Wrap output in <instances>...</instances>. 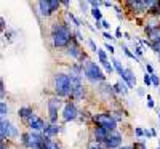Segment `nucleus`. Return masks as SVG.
Here are the masks:
<instances>
[{
    "label": "nucleus",
    "instance_id": "e433bc0d",
    "mask_svg": "<svg viewBox=\"0 0 160 149\" xmlns=\"http://www.w3.org/2000/svg\"><path fill=\"white\" fill-rule=\"evenodd\" d=\"M135 133H136V136H144V130H141V128H136Z\"/></svg>",
    "mask_w": 160,
    "mask_h": 149
},
{
    "label": "nucleus",
    "instance_id": "a211bd4d",
    "mask_svg": "<svg viewBox=\"0 0 160 149\" xmlns=\"http://www.w3.org/2000/svg\"><path fill=\"white\" fill-rule=\"evenodd\" d=\"M42 149H61V147L58 146V143H55V141H51L50 138H47V136H45V143H43Z\"/></svg>",
    "mask_w": 160,
    "mask_h": 149
},
{
    "label": "nucleus",
    "instance_id": "72a5a7b5",
    "mask_svg": "<svg viewBox=\"0 0 160 149\" xmlns=\"http://www.w3.org/2000/svg\"><path fill=\"white\" fill-rule=\"evenodd\" d=\"M88 44H90V47L93 48V51H96V53H98V47H96V44L93 42V40H88Z\"/></svg>",
    "mask_w": 160,
    "mask_h": 149
},
{
    "label": "nucleus",
    "instance_id": "aec40b11",
    "mask_svg": "<svg viewBox=\"0 0 160 149\" xmlns=\"http://www.w3.org/2000/svg\"><path fill=\"white\" fill-rule=\"evenodd\" d=\"M21 143L24 144V146H28V147H31V133H22L21 135Z\"/></svg>",
    "mask_w": 160,
    "mask_h": 149
},
{
    "label": "nucleus",
    "instance_id": "39448f33",
    "mask_svg": "<svg viewBox=\"0 0 160 149\" xmlns=\"http://www.w3.org/2000/svg\"><path fill=\"white\" fill-rule=\"evenodd\" d=\"M69 77H71V85H72V95L71 96L74 100L83 98V87H82V82H80V77H75V75H69Z\"/></svg>",
    "mask_w": 160,
    "mask_h": 149
},
{
    "label": "nucleus",
    "instance_id": "393cba45",
    "mask_svg": "<svg viewBox=\"0 0 160 149\" xmlns=\"http://www.w3.org/2000/svg\"><path fill=\"white\" fill-rule=\"evenodd\" d=\"M50 7H51V13H53L61 7V2H58V0H50Z\"/></svg>",
    "mask_w": 160,
    "mask_h": 149
},
{
    "label": "nucleus",
    "instance_id": "8fccbe9b",
    "mask_svg": "<svg viewBox=\"0 0 160 149\" xmlns=\"http://www.w3.org/2000/svg\"><path fill=\"white\" fill-rule=\"evenodd\" d=\"M158 120H160V112H158Z\"/></svg>",
    "mask_w": 160,
    "mask_h": 149
},
{
    "label": "nucleus",
    "instance_id": "423d86ee",
    "mask_svg": "<svg viewBox=\"0 0 160 149\" xmlns=\"http://www.w3.org/2000/svg\"><path fill=\"white\" fill-rule=\"evenodd\" d=\"M78 116V111L74 103H68L64 104V109H62V120L64 122H71V120H75Z\"/></svg>",
    "mask_w": 160,
    "mask_h": 149
},
{
    "label": "nucleus",
    "instance_id": "f704fd0d",
    "mask_svg": "<svg viewBox=\"0 0 160 149\" xmlns=\"http://www.w3.org/2000/svg\"><path fill=\"white\" fill-rule=\"evenodd\" d=\"M148 106L149 107H154V100H152L151 95H148Z\"/></svg>",
    "mask_w": 160,
    "mask_h": 149
},
{
    "label": "nucleus",
    "instance_id": "2eb2a0df",
    "mask_svg": "<svg viewBox=\"0 0 160 149\" xmlns=\"http://www.w3.org/2000/svg\"><path fill=\"white\" fill-rule=\"evenodd\" d=\"M146 32H148L149 39L152 40L154 44H158V42H160V26H157V28H152V29H146Z\"/></svg>",
    "mask_w": 160,
    "mask_h": 149
},
{
    "label": "nucleus",
    "instance_id": "4c0bfd02",
    "mask_svg": "<svg viewBox=\"0 0 160 149\" xmlns=\"http://www.w3.org/2000/svg\"><path fill=\"white\" fill-rule=\"evenodd\" d=\"M102 37H104L106 40H112V39H114V37H112L109 32H104V34H102Z\"/></svg>",
    "mask_w": 160,
    "mask_h": 149
},
{
    "label": "nucleus",
    "instance_id": "5701e85b",
    "mask_svg": "<svg viewBox=\"0 0 160 149\" xmlns=\"http://www.w3.org/2000/svg\"><path fill=\"white\" fill-rule=\"evenodd\" d=\"M7 114H8V106H7L5 101H2L0 103V116H2V119H5Z\"/></svg>",
    "mask_w": 160,
    "mask_h": 149
},
{
    "label": "nucleus",
    "instance_id": "473e14b6",
    "mask_svg": "<svg viewBox=\"0 0 160 149\" xmlns=\"http://www.w3.org/2000/svg\"><path fill=\"white\" fill-rule=\"evenodd\" d=\"M101 26H102L104 29H109V28H111V24H109V21H106V19H102V21H101Z\"/></svg>",
    "mask_w": 160,
    "mask_h": 149
},
{
    "label": "nucleus",
    "instance_id": "a18cd8bd",
    "mask_svg": "<svg viewBox=\"0 0 160 149\" xmlns=\"http://www.w3.org/2000/svg\"><path fill=\"white\" fill-rule=\"evenodd\" d=\"M75 35H77L78 40H83V37H82V34H80V32H75Z\"/></svg>",
    "mask_w": 160,
    "mask_h": 149
},
{
    "label": "nucleus",
    "instance_id": "ddd939ff",
    "mask_svg": "<svg viewBox=\"0 0 160 149\" xmlns=\"http://www.w3.org/2000/svg\"><path fill=\"white\" fill-rule=\"evenodd\" d=\"M38 10L42 16H50L51 15V7H50V0H40L38 2Z\"/></svg>",
    "mask_w": 160,
    "mask_h": 149
},
{
    "label": "nucleus",
    "instance_id": "f3484780",
    "mask_svg": "<svg viewBox=\"0 0 160 149\" xmlns=\"http://www.w3.org/2000/svg\"><path fill=\"white\" fill-rule=\"evenodd\" d=\"M18 114H19V117H21V119H26V120H29V119L34 116L32 109H31V107H28V106H26V107H21Z\"/></svg>",
    "mask_w": 160,
    "mask_h": 149
},
{
    "label": "nucleus",
    "instance_id": "cd10ccee",
    "mask_svg": "<svg viewBox=\"0 0 160 149\" xmlns=\"http://www.w3.org/2000/svg\"><path fill=\"white\" fill-rule=\"evenodd\" d=\"M88 149H102V147H101V144H99L98 141H91V143L88 144Z\"/></svg>",
    "mask_w": 160,
    "mask_h": 149
},
{
    "label": "nucleus",
    "instance_id": "a878e982",
    "mask_svg": "<svg viewBox=\"0 0 160 149\" xmlns=\"http://www.w3.org/2000/svg\"><path fill=\"white\" fill-rule=\"evenodd\" d=\"M102 67H104V71L108 72V74H111V72H112V69H114V67H112V64H111L109 61H106V63H102Z\"/></svg>",
    "mask_w": 160,
    "mask_h": 149
},
{
    "label": "nucleus",
    "instance_id": "bb28decb",
    "mask_svg": "<svg viewBox=\"0 0 160 149\" xmlns=\"http://www.w3.org/2000/svg\"><path fill=\"white\" fill-rule=\"evenodd\" d=\"M98 56H99V61H101V63H106V61H108V56H106L104 50H98Z\"/></svg>",
    "mask_w": 160,
    "mask_h": 149
},
{
    "label": "nucleus",
    "instance_id": "1a4fd4ad",
    "mask_svg": "<svg viewBox=\"0 0 160 149\" xmlns=\"http://www.w3.org/2000/svg\"><path fill=\"white\" fill-rule=\"evenodd\" d=\"M28 122H29V127H31L34 131H42V130H45V128H47L45 122H43L42 119H40L38 116H35V114H34Z\"/></svg>",
    "mask_w": 160,
    "mask_h": 149
},
{
    "label": "nucleus",
    "instance_id": "58836bf2",
    "mask_svg": "<svg viewBox=\"0 0 160 149\" xmlns=\"http://www.w3.org/2000/svg\"><path fill=\"white\" fill-rule=\"evenodd\" d=\"M106 50H109V53H114V51H115L114 47H112L111 44H106Z\"/></svg>",
    "mask_w": 160,
    "mask_h": 149
},
{
    "label": "nucleus",
    "instance_id": "c03bdc74",
    "mask_svg": "<svg viewBox=\"0 0 160 149\" xmlns=\"http://www.w3.org/2000/svg\"><path fill=\"white\" fill-rule=\"evenodd\" d=\"M118 149H136V147H133V146H122V147H118Z\"/></svg>",
    "mask_w": 160,
    "mask_h": 149
},
{
    "label": "nucleus",
    "instance_id": "6ab92c4d",
    "mask_svg": "<svg viewBox=\"0 0 160 149\" xmlns=\"http://www.w3.org/2000/svg\"><path fill=\"white\" fill-rule=\"evenodd\" d=\"M114 88H115V91H117V93H122V95H125V93L128 91L127 85H125V84H122V82H117V84L114 85Z\"/></svg>",
    "mask_w": 160,
    "mask_h": 149
},
{
    "label": "nucleus",
    "instance_id": "7c9ffc66",
    "mask_svg": "<svg viewBox=\"0 0 160 149\" xmlns=\"http://www.w3.org/2000/svg\"><path fill=\"white\" fill-rule=\"evenodd\" d=\"M151 79H152V85H155V87H158V85H160V80H158V77H157L155 74H152V75H151Z\"/></svg>",
    "mask_w": 160,
    "mask_h": 149
},
{
    "label": "nucleus",
    "instance_id": "f8f14e48",
    "mask_svg": "<svg viewBox=\"0 0 160 149\" xmlns=\"http://www.w3.org/2000/svg\"><path fill=\"white\" fill-rule=\"evenodd\" d=\"M120 77H122V80H125V82H127L128 88H133V87L136 85V77L133 75V72H131L130 69H125L123 75H120Z\"/></svg>",
    "mask_w": 160,
    "mask_h": 149
},
{
    "label": "nucleus",
    "instance_id": "9b49d317",
    "mask_svg": "<svg viewBox=\"0 0 160 149\" xmlns=\"http://www.w3.org/2000/svg\"><path fill=\"white\" fill-rule=\"evenodd\" d=\"M11 127H13V125L10 124L8 120L2 119V124H0V135H2V140L11 136Z\"/></svg>",
    "mask_w": 160,
    "mask_h": 149
},
{
    "label": "nucleus",
    "instance_id": "f257e3e1",
    "mask_svg": "<svg viewBox=\"0 0 160 149\" xmlns=\"http://www.w3.org/2000/svg\"><path fill=\"white\" fill-rule=\"evenodd\" d=\"M72 32L66 24H55L51 29V40H53V45L56 48H64V47H69L71 40H72Z\"/></svg>",
    "mask_w": 160,
    "mask_h": 149
},
{
    "label": "nucleus",
    "instance_id": "79ce46f5",
    "mask_svg": "<svg viewBox=\"0 0 160 149\" xmlns=\"http://www.w3.org/2000/svg\"><path fill=\"white\" fill-rule=\"evenodd\" d=\"M115 37H117V39H120V37H122V29H120V28L115 31Z\"/></svg>",
    "mask_w": 160,
    "mask_h": 149
},
{
    "label": "nucleus",
    "instance_id": "6e6552de",
    "mask_svg": "<svg viewBox=\"0 0 160 149\" xmlns=\"http://www.w3.org/2000/svg\"><path fill=\"white\" fill-rule=\"evenodd\" d=\"M61 100L59 98H51L48 101V112H50V120L55 124L56 119H58V111H59V107H61Z\"/></svg>",
    "mask_w": 160,
    "mask_h": 149
},
{
    "label": "nucleus",
    "instance_id": "a19ab883",
    "mask_svg": "<svg viewBox=\"0 0 160 149\" xmlns=\"http://www.w3.org/2000/svg\"><path fill=\"white\" fill-rule=\"evenodd\" d=\"M146 69H148V72H149L151 75L154 74V69H152V66H151V64H148V66H146Z\"/></svg>",
    "mask_w": 160,
    "mask_h": 149
},
{
    "label": "nucleus",
    "instance_id": "0eeeda50",
    "mask_svg": "<svg viewBox=\"0 0 160 149\" xmlns=\"http://www.w3.org/2000/svg\"><path fill=\"white\" fill-rule=\"evenodd\" d=\"M106 147L108 149H118L120 144H122V135H120L118 131H111L108 140L104 141Z\"/></svg>",
    "mask_w": 160,
    "mask_h": 149
},
{
    "label": "nucleus",
    "instance_id": "20e7f679",
    "mask_svg": "<svg viewBox=\"0 0 160 149\" xmlns=\"http://www.w3.org/2000/svg\"><path fill=\"white\" fill-rule=\"evenodd\" d=\"M93 120H95V124L104 130H108V131H115L117 128V122L114 120V117L111 114H98L93 117Z\"/></svg>",
    "mask_w": 160,
    "mask_h": 149
},
{
    "label": "nucleus",
    "instance_id": "49530a36",
    "mask_svg": "<svg viewBox=\"0 0 160 149\" xmlns=\"http://www.w3.org/2000/svg\"><path fill=\"white\" fill-rule=\"evenodd\" d=\"M0 26H2V29L5 28V19H3V18H2V19H0Z\"/></svg>",
    "mask_w": 160,
    "mask_h": 149
},
{
    "label": "nucleus",
    "instance_id": "f03ea898",
    "mask_svg": "<svg viewBox=\"0 0 160 149\" xmlns=\"http://www.w3.org/2000/svg\"><path fill=\"white\" fill-rule=\"evenodd\" d=\"M55 91L58 96H71L72 95L71 77L66 74H56L55 75Z\"/></svg>",
    "mask_w": 160,
    "mask_h": 149
},
{
    "label": "nucleus",
    "instance_id": "c756f323",
    "mask_svg": "<svg viewBox=\"0 0 160 149\" xmlns=\"http://www.w3.org/2000/svg\"><path fill=\"white\" fill-rule=\"evenodd\" d=\"M68 18H69V19H71V21H72L75 26H80V21H78V19H77V18L72 15V13H68Z\"/></svg>",
    "mask_w": 160,
    "mask_h": 149
},
{
    "label": "nucleus",
    "instance_id": "4468645a",
    "mask_svg": "<svg viewBox=\"0 0 160 149\" xmlns=\"http://www.w3.org/2000/svg\"><path fill=\"white\" fill-rule=\"evenodd\" d=\"M109 133H111V131L104 130V128H101V127H96V128H95V138H96L98 143H104L106 140H108Z\"/></svg>",
    "mask_w": 160,
    "mask_h": 149
},
{
    "label": "nucleus",
    "instance_id": "c85d7f7f",
    "mask_svg": "<svg viewBox=\"0 0 160 149\" xmlns=\"http://www.w3.org/2000/svg\"><path fill=\"white\" fill-rule=\"evenodd\" d=\"M144 85H148V87H151V85H152L151 74H146V75H144Z\"/></svg>",
    "mask_w": 160,
    "mask_h": 149
},
{
    "label": "nucleus",
    "instance_id": "9d476101",
    "mask_svg": "<svg viewBox=\"0 0 160 149\" xmlns=\"http://www.w3.org/2000/svg\"><path fill=\"white\" fill-rule=\"evenodd\" d=\"M68 55H71L72 58H82V56H83V55H82V50H80V45L75 42L74 37H72L71 44H69V47H68Z\"/></svg>",
    "mask_w": 160,
    "mask_h": 149
},
{
    "label": "nucleus",
    "instance_id": "dca6fc26",
    "mask_svg": "<svg viewBox=\"0 0 160 149\" xmlns=\"http://www.w3.org/2000/svg\"><path fill=\"white\" fill-rule=\"evenodd\" d=\"M59 130H61V128H59L58 125L51 124V125H47V128L43 130V133H45V136H47V138H51V136H55V135H58Z\"/></svg>",
    "mask_w": 160,
    "mask_h": 149
},
{
    "label": "nucleus",
    "instance_id": "2f4dec72",
    "mask_svg": "<svg viewBox=\"0 0 160 149\" xmlns=\"http://www.w3.org/2000/svg\"><path fill=\"white\" fill-rule=\"evenodd\" d=\"M111 116L114 117V120H115V122H117V120H120V119L123 117V114H122V112H112Z\"/></svg>",
    "mask_w": 160,
    "mask_h": 149
},
{
    "label": "nucleus",
    "instance_id": "3c124183",
    "mask_svg": "<svg viewBox=\"0 0 160 149\" xmlns=\"http://www.w3.org/2000/svg\"><path fill=\"white\" fill-rule=\"evenodd\" d=\"M158 149H160V146H158Z\"/></svg>",
    "mask_w": 160,
    "mask_h": 149
},
{
    "label": "nucleus",
    "instance_id": "7ed1b4c3",
    "mask_svg": "<svg viewBox=\"0 0 160 149\" xmlns=\"http://www.w3.org/2000/svg\"><path fill=\"white\" fill-rule=\"evenodd\" d=\"M82 66H83V72H85L88 80H91V82H104L106 75L99 69V66L96 63H93V61L88 59L87 63H82Z\"/></svg>",
    "mask_w": 160,
    "mask_h": 149
},
{
    "label": "nucleus",
    "instance_id": "ea45409f",
    "mask_svg": "<svg viewBox=\"0 0 160 149\" xmlns=\"http://www.w3.org/2000/svg\"><path fill=\"white\" fill-rule=\"evenodd\" d=\"M16 135H18V130H16L15 125H13V127H11V136H16Z\"/></svg>",
    "mask_w": 160,
    "mask_h": 149
},
{
    "label": "nucleus",
    "instance_id": "b1692460",
    "mask_svg": "<svg viewBox=\"0 0 160 149\" xmlns=\"http://www.w3.org/2000/svg\"><path fill=\"white\" fill-rule=\"evenodd\" d=\"M122 50L125 51V55H127L128 58H133V59H135V61H138V56L135 55V53H131V51H130V50H128V48H127L125 45H122Z\"/></svg>",
    "mask_w": 160,
    "mask_h": 149
},
{
    "label": "nucleus",
    "instance_id": "37998d69",
    "mask_svg": "<svg viewBox=\"0 0 160 149\" xmlns=\"http://www.w3.org/2000/svg\"><path fill=\"white\" fill-rule=\"evenodd\" d=\"M135 50H136V55H138V56H141V55H142V48H141V47H136Z\"/></svg>",
    "mask_w": 160,
    "mask_h": 149
},
{
    "label": "nucleus",
    "instance_id": "4be33fe9",
    "mask_svg": "<svg viewBox=\"0 0 160 149\" xmlns=\"http://www.w3.org/2000/svg\"><path fill=\"white\" fill-rule=\"evenodd\" d=\"M112 63H114V69L120 74V75H123V72H125V69H123V67H122V64H120L117 59H112Z\"/></svg>",
    "mask_w": 160,
    "mask_h": 149
},
{
    "label": "nucleus",
    "instance_id": "c9c22d12",
    "mask_svg": "<svg viewBox=\"0 0 160 149\" xmlns=\"http://www.w3.org/2000/svg\"><path fill=\"white\" fill-rule=\"evenodd\" d=\"M152 48H154L155 53H160V42L158 44H152Z\"/></svg>",
    "mask_w": 160,
    "mask_h": 149
},
{
    "label": "nucleus",
    "instance_id": "de8ad7c7",
    "mask_svg": "<svg viewBox=\"0 0 160 149\" xmlns=\"http://www.w3.org/2000/svg\"><path fill=\"white\" fill-rule=\"evenodd\" d=\"M102 5H106V7H112V3H111V2H102Z\"/></svg>",
    "mask_w": 160,
    "mask_h": 149
},
{
    "label": "nucleus",
    "instance_id": "09e8293b",
    "mask_svg": "<svg viewBox=\"0 0 160 149\" xmlns=\"http://www.w3.org/2000/svg\"><path fill=\"white\" fill-rule=\"evenodd\" d=\"M0 149H8V147H7V146H5V144L2 143V146H0Z\"/></svg>",
    "mask_w": 160,
    "mask_h": 149
},
{
    "label": "nucleus",
    "instance_id": "412c9836",
    "mask_svg": "<svg viewBox=\"0 0 160 149\" xmlns=\"http://www.w3.org/2000/svg\"><path fill=\"white\" fill-rule=\"evenodd\" d=\"M90 11H91V16L95 18L96 21H102V15H101V11L98 8H91Z\"/></svg>",
    "mask_w": 160,
    "mask_h": 149
}]
</instances>
